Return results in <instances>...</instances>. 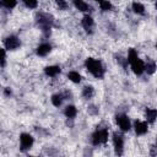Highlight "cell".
Here are the masks:
<instances>
[{
  "mask_svg": "<svg viewBox=\"0 0 157 157\" xmlns=\"http://www.w3.org/2000/svg\"><path fill=\"white\" fill-rule=\"evenodd\" d=\"M85 65L87 67V70L97 78H102L104 76V67L102 65V63L97 59L93 58H87L85 61Z\"/></svg>",
  "mask_w": 157,
  "mask_h": 157,
  "instance_id": "obj_1",
  "label": "cell"
},
{
  "mask_svg": "<svg viewBox=\"0 0 157 157\" xmlns=\"http://www.w3.org/2000/svg\"><path fill=\"white\" fill-rule=\"evenodd\" d=\"M36 21L38 23V26L40 27V29L43 31V33L48 37L50 34V29H52V26H53V17L48 13H44V12H39L37 13L36 16Z\"/></svg>",
  "mask_w": 157,
  "mask_h": 157,
  "instance_id": "obj_2",
  "label": "cell"
},
{
  "mask_svg": "<svg viewBox=\"0 0 157 157\" xmlns=\"http://www.w3.org/2000/svg\"><path fill=\"white\" fill-rule=\"evenodd\" d=\"M92 144L94 146H98V145H103L108 141V130L105 128H101V129H97L93 134H92Z\"/></svg>",
  "mask_w": 157,
  "mask_h": 157,
  "instance_id": "obj_3",
  "label": "cell"
},
{
  "mask_svg": "<svg viewBox=\"0 0 157 157\" xmlns=\"http://www.w3.org/2000/svg\"><path fill=\"white\" fill-rule=\"evenodd\" d=\"M113 144H114V148H115V153L118 156L123 155V150H124V136L119 132H114L113 134Z\"/></svg>",
  "mask_w": 157,
  "mask_h": 157,
  "instance_id": "obj_4",
  "label": "cell"
},
{
  "mask_svg": "<svg viewBox=\"0 0 157 157\" xmlns=\"http://www.w3.org/2000/svg\"><path fill=\"white\" fill-rule=\"evenodd\" d=\"M20 145H21V150L22 151H26V150H29L33 145V137L27 134V132H23L20 135Z\"/></svg>",
  "mask_w": 157,
  "mask_h": 157,
  "instance_id": "obj_5",
  "label": "cell"
},
{
  "mask_svg": "<svg viewBox=\"0 0 157 157\" xmlns=\"http://www.w3.org/2000/svg\"><path fill=\"white\" fill-rule=\"evenodd\" d=\"M117 123H118V125H119V128H120L121 131H129L131 129L130 120H129V118L125 114L117 115Z\"/></svg>",
  "mask_w": 157,
  "mask_h": 157,
  "instance_id": "obj_6",
  "label": "cell"
},
{
  "mask_svg": "<svg viewBox=\"0 0 157 157\" xmlns=\"http://www.w3.org/2000/svg\"><path fill=\"white\" fill-rule=\"evenodd\" d=\"M4 43H5L6 49H9V50H15L21 45V42H20L18 37H16V36H9Z\"/></svg>",
  "mask_w": 157,
  "mask_h": 157,
  "instance_id": "obj_7",
  "label": "cell"
},
{
  "mask_svg": "<svg viewBox=\"0 0 157 157\" xmlns=\"http://www.w3.org/2000/svg\"><path fill=\"white\" fill-rule=\"evenodd\" d=\"M130 65H131V69L135 75H141L145 71V63L139 58L136 60H134L132 63H130Z\"/></svg>",
  "mask_w": 157,
  "mask_h": 157,
  "instance_id": "obj_8",
  "label": "cell"
},
{
  "mask_svg": "<svg viewBox=\"0 0 157 157\" xmlns=\"http://www.w3.org/2000/svg\"><path fill=\"white\" fill-rule=\"evenodd\" d=\"M134 128H135V132L137 135H145L147 132V130H148L147 123L146 121H140V120H136L135 121Z\"/></svg>",
  "mask_w": 157,
  "mask_h": 157,
  "instance_id": "obj_9",
  "label": "cell"
},
{
  "mask_svg": "<svg viewBox=\"0 0 157 157\" xmlns=\"http://www.w3.org/2000/svg\"><path fill=\"white\" fill-rule=\"evenodd\" d=\"M81 23H82V27L86 29V32H92L91 29H92V27H93V18L91 17V16H88V15H85L83 16V18H82V21H81Z\"/></svg>",
  "mask_w": 157,
  "mask_h": 157,
  "instance_id": "obj_10",
  "label": "cell"
},
{
  "mask_svg": "<svg viewBox=\"0 0 157 157\" xmlns=\"http://www.w3.org/2000/svg\"><path fill=\"white\" fill-rule=\"evenodd\" d=\"M50 50H52V45H50V44H48V43H42V44H39L38 48H37V54H38L39 56H45L47 54L50 53Z\"/></svg>",
  "mask_w": 157,
  "mask_h": 157,
  "instance_id": "obj_11",
  "label": "cell"
},
{
  "mask_svg": "<svg viewBox=\"0 0 157 157\" xmlns=\"http://www.w3.org/2000/svg\"><path fill=\"white\" fill-rule=\"evenodd\" d=\"M60 71H61V69H60L59 66H56V65H50V66H47V67L44 69L45 75H47V76H50V77L56 76L58 74H60Z\"/></svg>",
  "mask_w": 157,
  "mask_h": 157,
  "instance_id": "obj_12",
  "label": "cell"
},
{
  "mask_svg": "<svg viewBox=\"0 0 157 157\" xmlns=\"http://www.w3.org/2000/svg\"><path fill=\"white\" fill-rule=\"evenodd\" d=\"M145 115H146V119H147V123H153L157 118V109L155 108H147L146 112H145Z\"/></svg>",
  "mask_w": 157,
  "mask_h": 157,
  "instance_id": "obj_13",
  "label": "cell"
},
{
  "mask_svg": "<svg viewBox=\"0 0 157 157\" xmlns=\"http://www.w3.org/2000/svg\"><path fill=\"white\" fill-rule=\"evenodd\" d=\"M75 7L78 10V11H82V12H87L90 10V6L87 2H85L83 0H72Z\"/></svg>",
  "mask_w": 157,
  "mask_h": 157,
  "instance_id": "obj_14",
  "label": "cell"
},
{
  "mask_svg": "<svg viewBox=\"0 0 157 157\" xmlns=\"http://www.w3.org/2000/svg\"><path fill=\"white\" fill-rule=\"evenodd\" d=\"M64 114H65L66 118L72 119V118L76 117V114H77V109H76L75 105H71V104H70V105H66L65 109H64Z\"/></svg>",
  "mask_w": 157,
  "mask_h": 157,
  "instance_id": "obj_15",
  "label": "cell"
},
{
  "mask_svg": "<svg viewBox=\"0 0 157 157\" xmlns=\"http://www.w3.org/2000/svg\"><path fill=\"white\" fill-rule=\"evenodd\" d=\"M145 71L150 75H152L155 71H156V63L152 61V60H147L146 64H145Z\"/></svg>",
  "mask_w": 157,
  "mask_h": 157,
  "instance_id": "obj_16",
  "label": "cell"
},
{
  "mask_svg": "<svg viewBox=\"0 0 157 157\" xmlns=\"http://www.w3.org/2000/svg\"><path fill=\"white\" fill-rule=\"evenodd\" d=\"M132 10L137 15H144L145 13V6L142 4H140V2H137V1L132 2Z\"/></svg>",
  "mask_w": 157,
  "mask_h": 157,
  "instance_id": "obj_17",
  "label": "cell"
},
{
  "mask_svg": "<svg viewBox=\"0 0 157 157\" xmlns=\"http://www.w3.org/2000/svg\"><path fill=\"white\" fill-rule=\"evenodd\" d=\"M67 78H69L71 82H74V83H78V82L81 81V75H80L78 72H76V71H70V72L67 74Z\"/></svg>",
  "mask_w": 157,
  "mask_h": 157,
  "instance_id": "obj_18",
  "label": "cell"
},
{
  "mask_svg": "<svg viewBox=\"0 0 157 157\" xmlns=\"http://www.w3.org/2000/svg\"><path fill=\"white\" fill-rule=\"evenodd\" d=\"M93 93H94V91H93V87H92V86H85L83 90H82V96H83L86 99L92 98V97H93Z\"/></svg>",
  "mask_w": 157,
  "mask_h": 157,
  "instance_id": "obj_19",
  "label": "cell"
},
{
  "mask_svg": "<svg viewBox=\"0 0 157 157\" xmlns=\"http://www.w3.org/2000/svg\"><path fill=\"white\" fill-rule=\"evenodd\" d=\"M63 101H64V97H63V94H60V93H55V94L52 96V103H53L55 107H60L61 103H63Z\"/></svg>",
  "mask_w": 157,
  "mask_h": 157,
  "instance_id": "obj_20",
  "label": "cell"
},
{
  "mask_svg": "<svg viewBox=\"0 0 157 157\" xmlns=\"http://www.w3.org/2000/svg\"><path fill=\"white\" fill-rule=\"evenodd\" d=\"M137 58H139L137 52H136L135 49H130V50H129V53H128V61H129V64H130V63H132L134 60H136Z\"/></svg>",
  "mask_w": 157,
  "mask_h": 157,
  "instance_id": "obj_21",
  "label": "cell"
},
{
  "mask_svg": "<svg viewBox=\"0 0 157 157\" xmlns=\"http://www.w3.org/2000/svg\"><path fill=\"white\" fill-rule=\"evenodd\" d=\"M1 4L6 9H13L16 6V4H17V0H2Z\"/></svg>",
  "mask_w": 157,
  "mask_h": 157,
  "instance_id": "obj_22",
  "label": "cell"
},
{
  "mask_svg": "<svg viewBox=\"0 0 157 157\" xmlns=\"http://www.w3.org/2000/svg\"><path fill=\"white\" fill-rule=\"evenodd\" d=\"M99 6H101V10H103V11H109V10H112V7H113L109 0H103V1L99 4Z\"/></svg>",
  "mask_w": 157,
  "mask_h": 157,
  "instance_id": "obj_23",
  "label": "cell"
},
{
  "mask_svg": "<svg viewBox=\"0 0 157 157\" xmlns=\"http://www.w3.org/2000/svg\"><path fill=\"white\" fill-rule=\"evenodd\" d=\"M22 1L28 9H36L38 6V1L37 0H22Z\"/></svg>",
  "mask_w": 157,
  "mask_h": 157,
  "instance_id": "obj_24",
  "label": "cell"
},
{
  "mask_svg": "<svg viewBox=\"0 0 157 157\" xmlns=\"http://www.w3.org/2000/svg\"><path fill=\"white\" fill-rule=\"evenodd\" d=\"M55 2H56L58 7H59L60 10H66V7H67L66 0H55Z\"/></svg>",
  "mask_w": 157,
  "mask_h": 157,
  "instance_id": "obj_25",
  "label": "cell"
},
{
  "mask_svg": "<svg viewBox=\"0 0 157 157\" xmlns=\"http://www.w3.org/2000/svg\"><path fill=\"white\" fill-rule=\"evenodd\" d=\"M5 63H6V53H5V49H1V66L2 67L5 66Z\"/></svg>",
  "mask_w": 157,
  "mask_h": 157,
  "instance_id": "obj_26",
  "label": "cell"
},
{
  "mask_svg": "<svg viewBox=\"0 0 157 157\" xmlns=\"http://www.w3.org/2000/svg\"><path fill=\"white\" fill-rule=\"evenodd\" d=\"M5 94H6V96H10V94H11V90L6 87V88H5Z\"/></svg>",
  "mask_w": 157,
  "mask_h": 157,
  "instance_id": "obj_27",
  "label": "cell"
},
{
  "mask_svg": "<svg viewBox=\"0 0 157 157\" xmlns=\"http://www.w3.org/2000/svg\"><path fill=\"white\" fill-rule=\"evenodd\" d=\"M94 1H97V2H99V4H101V2L103 1V0H94Z\"/></svg>",
  "mask_w": 157,
  "mask_h": 157,
  "instance_id": "obj_28",
  "label": "cell"
},
{
  "mask_svg": "<svg viewBox=\"0 0 157 157\" xmlns=\"http://www.w3.org/2000/svg\"><path fill=\"white\" fill-rule=\"evenodd\" d=\"M156 9H157V1H156Z\"/></svg>",
  "mask_w": 157,
  "mask_h": 157,
  "instance_id": "obj_29",
  "label": "cell"
},
{
  "mask_svg": "<svg viewBox=\"0 0 157 157\" xmlns=\"http://www.w3.org/2000/svg\"><path fill=\"white\" fill-rule=\"evenodd\" d=\"M156 146H157V139H156Z\"/></svg>",
  "mask_w": 157,
  "mask_h": 157,
  "instance_id": "obj_30",
  "label": "cell"
},
{
  "mask_svg": "<svg viewBox=\"0 0 157 157\" xmlns=\"http://www.w3.org/2000/svg\"><path fill=\"white\" fill-rule=\"evenodd\" d=\"M156 48H157V44H156Z\"/></svg>",
  "mask_w": 157,
  "mask_h": 157,
  "instance_id": "obj_31",
  "label": "cell"
}]
</instances>
